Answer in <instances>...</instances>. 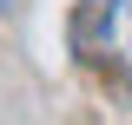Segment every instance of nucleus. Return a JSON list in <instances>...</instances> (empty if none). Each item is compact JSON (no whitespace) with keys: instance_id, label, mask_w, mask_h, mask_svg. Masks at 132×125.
<instances>
[{"instance_id":"nucleus-1","label":"nucleus","mask_w":132,"mask_h":125,"mask_svg":"<svg viewBox=\"0 0 132 125\" xmlns=\"http://www.w3.org/2000/svg\"><path fill=\"white\" fill-rule=\"evenodd\" d=\"M99 53H106V66L132 86V0H106V7H99Z\"/></svg>"}]
</instances>
